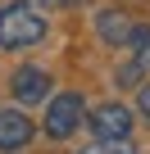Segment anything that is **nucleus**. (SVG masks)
I'll return each mask as SVG.
<instances>
[{
    "label": "nucleus",
    "mask_w": 150,
    "mask_h": 154,
    "mask_svg": "<svg viewBox=\"0 0 150 154\" xmlns=\"http://www.w3.org/2000/svg\"><path fill=\"white\" fill-rule=\"evenodd\" d=\"M46 36V18L27 5V0H14V5L0 9V45L5 50H27Z\"/></svg>",
    "instance_id": "obj_1"
},
{
    "label": "nucleus",
    "mask_w": 150,
    "mask_h": 154,
    "mask_svg": "<svg viewBox=\"0 0 150 154\" xmlns=\"http://www.w3.org/2000/svg\"><path fill=\"white\" fill-rule=\"evenodd\" d=\"M82 122H87V104H82V95L64 91V95H55V100L46 104V136H55V140L73 136Z\"/></svg>",
    "instance_id": "obj_2"
},
{
    "label": "nucleus",
    "mask_w": 150,
    "mask_h": 154,
    "mask_svg": "<svg viewBox=\"0 0 150 154\" xmlns=\"http://www.w3.org/2000/svg\"><path fill=\"white\" fill-rule=\"evenodd\" d=\"M87 122H91V131H96L100 140H123V136L132 131V113H127V104H114V100H109V104H96Z\"/></svg>",
    "instance_id": "obj_3"
},
{
    "label": "nucleus",
    "mask_w": 150,
    "mask_h": 154,
    "mask_svg": "<svg viewBox=\"0 0 150 154\" xmlns=\"http://www.w3.org/2000/svg\"><path fill=\"white\" fill-rule=\"evenodd\" d=\"M32 118L23 113V109H0V154H14V149H23L27 140H32Z\"/></svg>",
    "instance_id": "obj_4"
},
{
    "label": "nucleus",
    "mask_w": 150,
    "mask_h": 154,
    "mask_svg": "<svg viewBox=\"0 0 150 154\" xmlns=\"http://www.w3.org/2000/svg\"><path fill=\"white\" fill-rule=\"evenodd\" d=\"M96 32H100V41H109V45H132L136 23H132L123 9H100V14H96Z\"/></svg>",
    "instance_id": "obj_5"
},
{
    "label": "nucleus",
    "mask_w": 150,
    "mask_h": 154,
    "mask_svg": "<svg viewBox=\"0 0 150 154\" xmlns=\"http://www.w3.org/2000/svg\"><path fill=\"white\" fill-rule=\"evenodd\" d=\"M9 91H14L18 104H37V100H46V91H50V77H46L41 68H18L14 82H9Z\"/></svg>",
    "instance_id": "obj_6"
},
{
    "label": "nucleus",
    "mask_w": 150,
    "mask_h": 154,
    "mask_svg": "<svg viewBox=\"0 0 150 154\" xmlns=\"http://www.w3.org/2000/svg\"><path fill=\"white\" fill-rule=\"evenodd\" d=\"M127 50H132V63L150 77V27H136V36H132V45H127Z\"/></svg>",
    "instance_id": "obj_7"
},
{
    "label": "nucleus",
    "mask_w": 150,
    "mask_h": 154,
    "mask_svg": "<svg viewBox=\"0 0 150 154\" xmlns=\"http://www.w3.org/2000/svg\"><path fill=\"white\" fill-rule=\"evenodd\" d=\"M82 154H136V145H132L127 136H123V140H100V136H96V145H87Z\"/></svg>",
    "instance_id": "obj_8"
},
{
    "label": "nucleus",
    "mask_w": 150,
    "mask_h": 154,
    "mask_svg": "<svg viewBox=\"0 0 150 154\" xmlns=\"http://www.w3.org/2000/svg\"><path fill=\"white\" fill-rule=\"evenodd\" d=\"M136 104H141V118L150 122V82H141V100H136Z\"/></svg>",
    "instance_id": "obj_9"
},
{
    "label": "nucleus",
    "mask_w": 150,
    "mask_h": 154,
    "mask_svg": "<svg viewBox=\"0 0 150 154\" xmlns=\"http://www.w3.org/2000/svg\"><path fill=\"white\" fill-rule=\"evenodd\" d=\"M59 5H82V0H59Z\"/></svg>",
    "instance_id": "obj_10"
}]
</instances>
